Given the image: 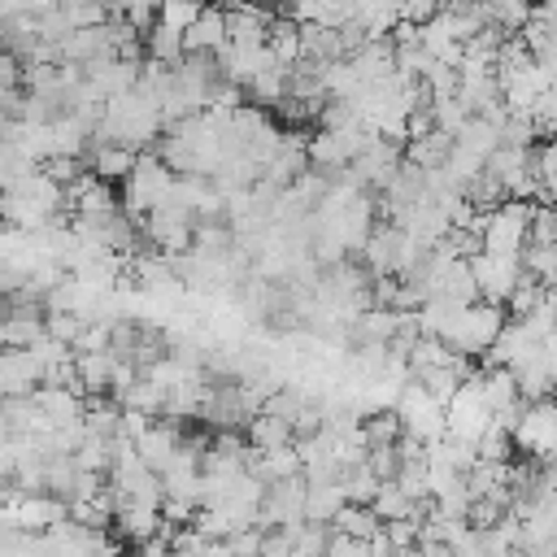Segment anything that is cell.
Wrapping results in <instances>:
<instances>
[{"label":"cell","mask_w":557,"mask_h":557,"mask_svg":"<svg viewBox=\"0 0 557 557\" xmlns=\"http://www.w3.org/2000/svg\"><path fill=\"white\" fill-rule=\"evenodd\" d=\"M527 239H535V244L557 239V205H553V200H535V209H531V226H527Z\"/></svg>","instance_id":"cell-23"},{"label":"cell","mask_w":557,"mask_h":557,"mask_svg":"<svg viewBox=\"0 0 557 557\" xmlns=\"http://www.w3.org/2000/svg\"><path fill=\"white\" fill-rule=\"evenodd\" d=\"M331 527H335V531H348V535H357V540H370V535L383 527V518L374 513V505H361V500H344V505L335 509Z\"/></svg>","instance_id":"cell-15"},{"label":"cell","mask_w":557,"mask_h":557,"mask_svg":"<svg viewBox=\"0 0 557 557\" xmlns=\"http://www.w3.org/2000/svg\"><path fill=\"white\" fill-rule=\"evenodd\" d=\"M518 257H522V270H527L531 278H540L544 287H557V239H548V244L527 239Z\"/></svg>","instance_id":"cell-16"},{"label":"cell","mask_w":557,"mask_h":557,"mask_svg":"<svg viewBox=\"0 0 557 557\" xmlns=\"http://www.w3.org/2000/svg\"><path fill=\"white\" fill-rule=\"evenodd\" d=\"M527 113L535 117V131H540V135H553V131H557V87L535 91V100H531Z\"/></svg>","instance_id":"cell-24"},{"label":"cell","mask_w":557,"mask_h":557,"mask_svg":"<svg viewBox=\"0 0 557 557\" xmlns=\"http://www.w3.org/2000/svg\"><path fill=\"white\" fill-rule=\"evenodd\" d=\"M326 553H331V557H366V553H370V540H357V535L331 527V535H326Z\"/></svg>","instance_id":"cell-25"},{"label":"cell","mask_w":557,"mask_h":557,"mask_svg":"<svg viewBox=\"0 0 557 557\" xmlns=\"http://www.w3.org/2000/svg\"><path fill=\"white\" fill-rule=\"evenodd\" d=\"M487 9V22H496L500 30H522L527 26V17H531V0H487L483 4Z\"/></svg>","instance_id":"cell-20"},{"label":"cell","mask_w":557,"mask_h":557,"mask_svg":"<svg viewBox=\"0 0 557 557\" xmlns=\"http://www.w3.org/2000/svg\"><path fill=\"white\" fill-rule=\"evenodd\" d=\"M440 4L444 0H400V17L413 22V26H422V22H431L440 13Z\"/></svg>","instance_id":"cell-26"},{"label":"cell","mask_w":557,"mask_h":557,"mask_svg":"<svg viewBox=\"0 0 557 557\" xmlns=\"http://www.w3.org/2000/svg\"><path fill=\"white\" fill-rule=\"evenodd\" d=\"M505 305H496V300H470V305H461V313L453 318V326L440 335L448 348H457V352H466V357H483L487 348H492V339H496V331L505 326Z\"/></svg>","instance_id":"cell-1"},{"label":"cell","mask_w":557,"mask_h":557,"mask_svg":"<svg viewBox=\"0 0 557 557\" xmlns=\"http://www.w3.org/2000/svg\"><path fill=\"white\" fill-rule=\"evenodd\" d=\"M9 87H22V57L0 48V91H9Z\"/></svg>","instance_id":"cell-27"},{"label":"cell","mask_w":557,"mask_h":557,"mask_svg":"<svg viewBox=\"0 0 557 557\" xmlns=\"http://www.w3.org/2000/svg\"><path fill=\"white\" fill-rule=\"evenodd\" d=\"M540 200H557V174H553V178L540 187Z\"/></svg>","instance_id":"cell-29"},{"label":"cell","mask_w":557,"mask_h":557,"mask_svg":"<svg viewBox=\"0 0 557 557\" xmlns=\"http://www.w3.org/2000/svg\"><path fill=\"white\" fill-rule=\"evenodd\" d=\"M44 335V313L39 305H17L9 313H0V348H26Z\"/></svg>","instance_id":"cell-9"},{"label":"cell","mask_w":557,"mask_h":557,"mask_svg":"<svg viewBox=\"0 0 557 557\" xmlns=\"http://www.w3.org/2000/svg\"><path fill=\"white\" fill-rule=\"evenodd\" d=\"M300 57H305V61H335V57H344V39H339V26L300 22Z\"/></svg>","instance_id":"cell-13"},{"label":"cell","mask_w":557,"mask_h":557,"mask_svg":"<svg viewBox=\"0 0 557 557\" xmlns=\"http://www.w3.org/2000/svg\"><path fill=\"white\" fill-rule=\"evenodd\" d=\"M222 44H226V9L222 4H209L183 30V52H218Z\"/></svg>","instance_id":"cell-8"},{"label":"cell","mask_w":557,"mask_h":557,"mask_svg":"<svg viewBox=\"0 0 557 557\" xmlns=\"http://www.w3.org/2000/svg\"><path fill=\"white\" fill-rule=\"evenodd\" d=\"M392 409H396L400 426H405L409 435H418L422 444H431V440L444 435V405H440L418 379H405V387H400V396H396Z\"/></svg>","instance_id":"cell-2"},{"label":"cell","mask_w":557,"mask_h":557,"mask_svg":"<svg viewBox=\"0 0 557 557\" xmlns=\"http://www.w3.org/2000/svg\"><path fill=\"white\" fill-rule=\"evenodd\" d=\"M74 374H78L83 396H109L113 352L109 348H74Z\"/></svg>","instance_id":"cell-10"},{"label":"cell","mask_w":557,"mask_h":557,"mask_svg":"<svg viewBox=\"0 0 557 557\" xmlns=\"http://www.w3.org/2000/svg\"><path fill=\"white\" fill-rule=\"evenodd\" d=\"M178 440H183V435H178V426H174V422H148L131 444H135V453H139V457L161 474V470L174 461Z\"/></svg>","instance_id":"cell-6"},{"label":"cell","mask_w":557,"mask_h":557,"mask_svg":"<svg viewBox=\"0 0 557 557\" xmlns=\"http://www.w3.org/2000/svg\"><path fill=\"white\" fill-rule=\"evenodd\" d=\"M144 52L152 57V61H165V65H174L178 57H183V30H174V26H165L161 17L144 30Z\"/></svg>","instance_id":"cell-17"},{"label":"cell","mask_w":557,"mask_h":557,"mask_svg":"<svg viewBox=\"0 0 557 557\" xmlns=\"http://www.w3.org/2000/svg\"><path fill=\"white\" fill-rule=\"evenodd\" d=\"M487 422H492V409L483 405L474 379H466V383L453 392V400L444 405V431L457 435V440H466V444H474V440L487 431Z\"/></svg>","instance_id":"cell-4"},{"label":"cell","mask_w":557,"mask_h":557,"mask_svg":"<svg viewBox=\"0 0 557 557\" xmlns=\"http://www.w3.org/2000/svg\"><path fill=\"white\" fill-rule=\"evenodd\" d=\"M370 505H374V513H379L383 522H392V518H409V513H422V500H409V496L400 492V483H396V479H383Z\"/></svg>","instance_id":"cell-18"},{"label":"cell","mask_w":557,"mask_h":557,"mask_svg":"<svg viewBox=\"0 0 557 557\" xmlns=\"http://www.w3.org/2000/svg\"><path fill=\"white\" fill-rule=\"evenodd\" d=\"M453 152V135L448 131H440V126H431V131H422V135H409L405 139V161H413V165H422V170H431V165H444V157Z\"/></svg>","instance_id":"cell-12"},{"label":"cell","mask_w":557,"mask_h":557,"mask_svg":"<svg viewBox=\"0 0 557 557\" xmlns=\"http://www.w3.org/2000/svg\"><path fill=\"white\" fill-rule=\"evenodd\" d=\"M244 440H248L252 448H278V444H292L296 435H292V422H287V418H278V413H270V409H257V413H248V422H244Z\"/></svg>","instance_id":"cell-11"},{"label":"cell","mask_w":557,"mask_h":557,"mask_svg":"<svg viewBox=\"0 0 557 557\" xmlns=\"http://www.w3.org/2000/svg\"><path fill=\"white\" fill-rule=\"evenodd\" d=\"M470 274H474V287H479L483 300L505 305V296L513 292V283L522 274V257L518 252H474Z\"/></svg>","instance_id":"cell-3"},{"label":"cell","mask_w":557,"mask_h":557,"mask_svg":"<svg viewBox=\"0 0 557 557\" xmlns=\"http://www.w3.org/2000/svg\"><path fill=\"white\" fill-rule=\"evenodd\" d=\"M9 513H13L17 527L44 531V527H52L57 518H65L70 505H65L61 496H52V492H17V496L9 500Z\"/></svg>","instance_id":"cell-5"},{"label":"cell","mask_w":557,"mask_h":557,"mask_svg":"<svg viewBox=\"0 0 557 557\" xmlns=\"http://www.w3.org/2000/svg\"><path fill=\"white\" fill-rule=\"evenodd\" d=\"M265 48H270V57H274V61H283V65H296V61H300V22H296L292 13H283V17H270V30H265Z\"/></svg>","instance_id":"cell-14"},{"label":"cell","mask_w":557,"mask_h":557,"mask_svg":"<svg viewBox=\"0 0 557 557\" xmlns=\"http://www.w3.org/2000/svg\"><path fill=\"white\" fill-rule=\"evenodd\" d=\"M400 431H405V426H400L396 409H370V418H361V440H366V448H374V444H396Z\"/></svg>","instance_id":"cell-19"},{"label":"cell","mask_w":557,"mask_h":557,"mask_svg":"<svg viewBox=\"0 0 557 557\" xmlns=\"http://www.w3.org/2000/svg\"><path fill=\"white\" fill-rule=\"evenodd\" d=\"M200 4H205V0H200Z\"/></svg>","instance_id":"cell-30"},{"label":"cell","mask_w":557,"mask_h":557,"mask_svg":"<svg viewBox=\"0 0 557 557\" xmlns=\"http://www.w3.org/2000/svg\"><path fill=\"white\" fill-rule=\"evenodd\" d=\"M13 527H17V522H13V513H9V505H0V540H4V535H9Z\"/></svg>","instance_id":"cell-28"},{"label":"cell","mask_w":557,"mask_h":557,"mask_svg":"<svg viewBox=\"0 0 557 557\" xmlns=\"http://www.w3.org/2000/svg\"><path fill=\"white\" fill-rule=\"evenodd\" d=\"M135 148H126V144H113V139H96L91 135V144H87V161H91V174L96 178H104V183H122L126 174H131V165H135Z\"/></svg>","instance_id":"cell-7"},{"label":"cell","mask_w":557,"mask_h":557,"mask_svg":"<svg viewBox=\"0 0 557 557\" xmlns=\"http://www.w3.org/2000/svg\"><path fill=\"white\" fill-rule=\"evenodd\" d=\"M200 9H205L200 0H157V17H161L165 26H174V30H187Z\"/></svg>","instance_id":"cell-21"},{"label":"cell","mask_w":557,"mask_h":557,"mask_svg":"<svg viewBox=\"0 0 557 557\" xmlns=\"http://www.w3.org/2000/svg\"><path fill=\"white\" fill-rule=\"evenodd\" d=\"M44 331H48L52 339H61V344H74L78 331H83V318H78L74 309H48V313H44Z\"/></svg>","instance_id":"cell-22"}]
</instances>
